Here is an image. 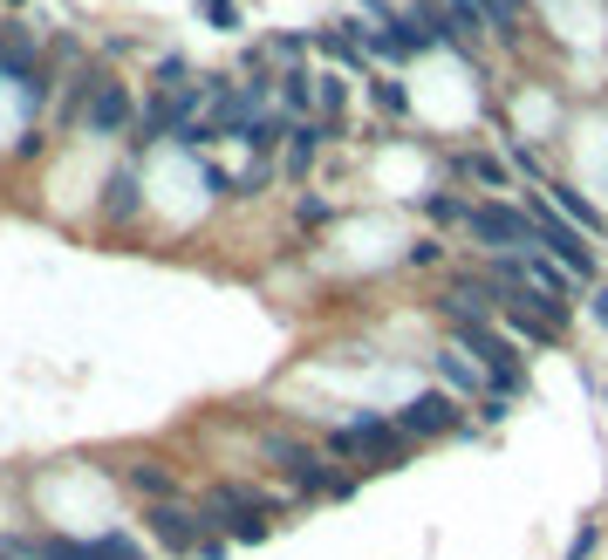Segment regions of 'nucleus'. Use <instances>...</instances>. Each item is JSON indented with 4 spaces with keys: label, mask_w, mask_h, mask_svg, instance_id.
Wrapping results in <instances>:
<instances>
[{
    "label": "nucleus",
    "mask_w": 608,
    "mask_h": 560,
    "mask_svg": "<svg viewBox=\"0 0 608 560\" xmlns=\"http://www.w3.org/2000/svg\"><path fill=\"white\" fill-rule=\"evenodd\" d=\"M520 212L534 219V246L547 253V260H561L568 273H595V253H588V240H581V226H574V219H561V212L547 206V198H526Z\"/></svg>",
    "instance_id": "f257e3e1"
},
{
    "label": "nucleus",
    "mask_w": 608,
    "mask_h": 560,
    "mask_svg": "<svg viewBox=\"0 0 608 560\" xmlns=\"http://www.w3.org/2000/svg\"><path fill=\"white\" fill-rule=\"evenodd\" d=\"M472 240L478 246H499V253H534V219H526L520 206H472L465 212Z\"/></svg>",
    "instance_id": "f03ea898"
},
{
    "label": "nucleus",
    "mask_w": 608,
    "mask_h": 560,
    "mask_svg": "<svg viewBox=\"0 0 608 560\" xmlns=\"http://www.w3.org/2000/svg\"><path fill=\"white\" fill-rule=\"evenodd\" d=\"M328 445H336V451H349V458H376V465H397V458L411 451V438H403L397 424H376V417H363V424H342Z\"/></svg>",
    "instance_id": "7ed1b4c3"
},
{
    "label": "nucleus",
    "mask_w": 608,
    "mask_h": 560,
    "mask_svg": "<svg viewBox=\"0 0 608 560\" xmlns=\"http://www.w3.org/2000/svg\"><path fill=\"white\" fill-rule=\"evenodd\" d=\"M144 526H150V540H158L165 553H198V540L212 533L206 520H192L185 506H171V499H165V506H150V513H144Z\"/></svg>",
    "instance_id": "20e7f679"
},
{
    "label": "nucleus",
    "mask_w": 608,
    "mask_h": 560,
    "mask_svg": "<svg viewBox=\"0 0 608 560\" xmlns=\"http://www.w3.org/2000/svg\"><path fill=\"white\" fill-rule=\"evenodd\" d=\"M451 328H459V349H465V355H478V369H493V376L520 369V349L506 342V336H493L486 321H472V315H451Z\"/></svg>",
    "instance_id": "39448f33"
},
{
    "label": "nucleus",
    "mask_w": 608,
    "mask_h": 560,
    "mask_svg": "<svg viewBox=\"0 0 608 560\" xmlns=\"http://www.w3.org/2000/svg\"><path fill=\"white\" fill-rule=\"evenodd\" d=\"M403 438H445V430H459V411H451V397L445 390H424L403 403V417H397Z\"/></svg>",
    "instance_id": "423d86ee"
},
{
    "label": "nucleus",
    "mask_w": 608,
    "mask_h": 560,
    "mask_svg": "<svg viewBox=\"0 0 608 560\" xmlns=\"http://www.w3.org/2000/svg\"><path fill=\"white\" fill-rule=\"evenodd\" d=\"M123 123H131V89L104 75V83H96V96H89V131H96V137H117Z\"/></svg>",
    "instance_id": "0eeeda50"
},
{
    "label": "nucleus",
    "mask_w": 608,
    "mask_h": 560,
    "mask_svg": "<svg viewBox=\"0 0 608 560\" xmlns=\"http://www.w3.org/2000/svg\"><path fill=\"white\" fill-rule=\"evenodd\" d=\"M0 547H8V553H28V560H89V540H62V533H41V540H21V533H8Z\"/></svg>",
    "instance_id": "6e6552de"
},
{
    "label": "nucleus",
    "mask_w": 608,
    "mask_h": 560,
    "mask_svg": "<svg viewBox=\"0 0 608 560\" xmlns=\"http://www.w3.org/2000/svg\"><path fill=\"white\" fill-rule=\"evenodd\" d=\"M137 212V171H117L104 185V219H131Z\"/></svg>",
    "instance_id": "1a4fd4ad"
},
{
    "label": "nucleus",
    "mask_w": 608,
    "mask_h": 560,
    "mask_svg": "<svg viewBox=\"0 0 608 560\" xmlns=\"http://www.w3.org/2000/svg\"><path fill=\"white\" fill-rule=\"evenodd\" d=\"M438 376H445L451 390H478V384H486V376L465 363V349H445V355H438Z\"/></svg>",
    "instance_id": "9d476101"
},
{
    "label": "nucleus",
    "mask_w": 608,
    "mask_h": 560,
    "mask_svg": "<svg viewBox=\"0 0 608 560\" xmlns=\"http://www.w3.org/2000/svg\"><path fill=\"white\" fill-rule=\"evenodd\" d=\"M267 458H281V465H294V478L308 472V465H321V458H315L308 445H294V438H281V430H267Z\"/></svg>",
    "instance_id": "9b49d317"
},
{
    "label": "nucleus",
    "mask_w": 608,
    "mask_h": 560,
    "mask_svg": "<svg viewBox=\"0 0 608 560\" xmlns=\"http://www.w3.org/2000/svg\"><path fill=\"white\" fill-rule=\"evenodd\" d=\"M294 144H288V171L301 178V171H308L315 165V144H321V131H315V123H294V131H288Z\"/></svg>",
    "instance_id": "f8f14e48"
},
{
    "label": "nucleus",
    "mask_w": 608,
    "mask_h": 560,
    "mask_svg": "<svg viewBox=\"0 0 608 560\" xmlns=\"http://www.w3.org/2000/svg\"><path fill=\"white\" fill-rule=\"evenodd\" d=\"M89 560H144V547L131 533H104V540H89Z\"/></svg>",
    "instance_id": "ddd939ff"
},
{
    "label": "nucleus",
    "mask_w": 608,
    "mask_h": 560,
    "mask_svg": "<svg viewBox=\"0 0 608 560\" xmlns=\"http://www.w3.org/2000/svg\"><path fill=\"white\" fill-rule=\"evenodd\" d=\"M281 137H288V131H281V117H253V123H246V144L260 150V158H267V150L281 144Z\"/></svg>",
    "instance_id": "4468645a"
},
{
    "label": "nucleus",
    "mask_w": 608,
    "mask_h": 560,
    "mask_svg": "<svg viewBox=\"0 0 608 560\" xmlns=\"http://www.w3.org/2000/svg\"><path fill=\"white\" fill-rule=\"evenodd\" d=\"M459 171H465V178H478V185H506V165H499V158H486V150H478V158H459Z\"/></svg>",
    "instance_id": "2eb2a0df"
},
{
    "label": "nucleus",
    "mask_w": 608,
    "mask_h": 560,
    "mask_svg": "<svg viewBox=\"0 0 608 560\" xmlns=\"http://www.w3.org/2000/svg\"><path fill=\"white\" fill-rule=\"evenodd\" d=\"M131 486H137V492H150V499L165 506V499H171V472H150V465H131Z\"/></svg>",
    "instance_id": "dca6fc26"
},
{
    "label": "nucleus",
    "mask_w": 608,
    "mask_h": 560,
    "mask_svg": "<svg viewBox=\"0 0 608 560\" xmlns=\"http://www.w3.org/2000/svg\"><path fill=\"white\" fill-rule=\"evenodd\" d=\"M445 21L451 28H486V8L478 0H445Z\"/></svg>",
    "instance_id": "f3484780"
},
{
    "label": "nucleus",
    "mask_w": 608,
    "mask_h": 560,
    "mask_svg": "<svg viewBox=\"0 0 608 560\" xmlns=\"http://www.w3.org/2000/svg\"><path fill=\"white\" fill-rule=\"evenodd\" d=\"M478 8H486V21H499V28H520L526 0H478Z\"/></svg>",
    "instance_id": "a211bd4d"
},
{
    "label": "nucleus",
    "mask_w": 608,
    "mask_h": 560,
    "mask_svg": "<svg viewBox=\"0 0 608 560\" xmlns=\"http://www.w3.org/2000/svg\"><path fill=\"white\" fill-rule=\"evenodd\" d=\"M308 83H315V75H301V69L288 75V110H308V96H315Z\"/></svg>",
    "instance_id": "6ab92c4d"
},
{
    "label": "nucleus",
    "mask_w": 608,
    "mask_h": 560,
    "mask_svg": "<svg viewBox=\"0 0 608 560\" xmlns=\"http://www.w3.org/2000/svg\"><path fill=\"white\" fill-rule=\"evenodd\" d=\"M233 540L240 547H260L267 540V520H233Z\"/></svg>",
    "instance_id": "aec40b11"
},
{
    "label": "nucleus",
    "mask_w": 608,
    "mask_h": 560,
    "mask_svg": "<svg viewBox=\"0 0 608 560\" xmlns=\"http://www.w3.org/2000/svg\"><path fill=\"white\" fill-rule=\"evenodd\" d=\"M424 212H430V219H465V206H459V198H445V192L424 198Z\"/></svg>",
    "instance_id": "412c9836"
},
{
    "label": "nucleus",
    "mask_w": 608,
    "mask_h": 560,
    "mask_svg": "<svg viewBox=\"0 0 608 560\" xmlns=\"http://www.w3.org/2000/svg\"><path fill=\"white\" fill-rule=\"evenodd\" d=\"M206 14L219 21V28H240V8H233V0H206Z\"/></svg>",
    "instance_id": "4be33fe9"
},
{
    "label": "nucleus",
    "mask_w": 608,
    "mask_h": 560,
    "mask_svg": "<svg viewBox=\"0 0 608 560\" xmlns=\"http://www.w3.org/2000/svg\"><path fill=\"white\" fill-rule=\"evenodd\" d=\"M595 321H601V328H608V288H601V294H595Z\"/></svg>",
    "instance_id": "5701e85b"
}]
</instances>
